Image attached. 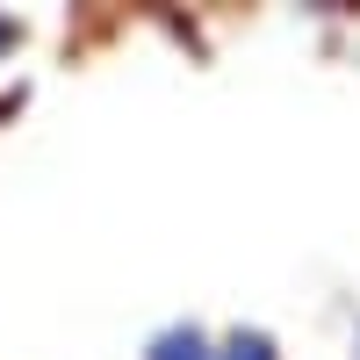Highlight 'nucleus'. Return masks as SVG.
<instances>
[{
  "label": "nucleus",
  "instance_id": "1",
  "mask_svg": "<svg viewBox=\"0 0 360 360\" xmlns=\"http://www.w3.org/2000/svg\"><path fill=\"white\" fill-rule=\"evenodd\" d=\"M152 360H209V346H202V339H195V332H166V339H159V353H152Z\"/></svg>",
  "mask_w": 360,
  "mask_h": 360
},
{
  "label": "nucleus",
  "instance_id": "2",
  "mask_svg": "<svg viewBox=\"0 0 360 360\" xmlns=\"http://www.w3.org/2000/svg\"><path fill=\"white\" fill-rule=\"evenodd\" d=\"M224 360H274V346H266L259 332H238V339L224 346Z\"/></svg>",
  "mask_w": 360,
  "mask_h": 360
},
{
  "label": "nucleus",
  "instance_id": "3",
  "mask_svg": "<svg viewBox=\"0 0 360 360\" xmlns=\"http://www.w3.org/2000/svg\"><path fill=\"white\" fill-rule=\"evenodd\" d=\"M8 44H15V22H0V51H8Z\"/></svg>",
  "mask_w": 360,
  "mask_h": 360
}]
</instances>
